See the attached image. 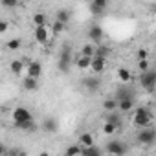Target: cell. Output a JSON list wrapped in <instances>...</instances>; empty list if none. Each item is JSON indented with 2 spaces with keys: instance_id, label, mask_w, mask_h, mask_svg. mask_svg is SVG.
<instances>
[{
  "instance_id": "obj_1",
  "label": "cell",
  "mask_w": 156,
  "mask_h": 156,
  "mask_svg": "<svg viewBox=\"0 0 156 156\" xmlns=\"http://www.w3.org/2000/svg\"><path fill=\"white\" fill-rule=\"evenodd\" d=\"M72 62H73V55H72V48L66 44L62 50H61V53H59V61H57V68L62 72V73H68L70 72V66H72Z\"/></svg>"
},
{
  "instance_id": "obj_2",
  "label": "cell",
  "mask_w": 156,
  "mask_h": 156,
  "mask_svg": "<svg viewBox=\"0 0 156 156\" xmlns=\"http://www.w3.org/2000/svg\"><path fill=\"white\" fill-rule=\"evenodd\" d=\"M136 141L141 143V145H152L156 141V129H152L151 125L147 127H141L138 136H136Z\"/></svg>"
},
{
  "instance_id": "obj_3",
  "label": "cell",
  "mask_w": 156,
  "mask_h": 156,
  "mask_svg": "<svg viewBox=\"0 0 156 156\" xmlns=\"http://www.w3.org/2000/svg\"><path fill=\"white\" fill-rule=\"evenodd\" d=\"M140 85L147 92L154 90V87H156V68H149V70L141 72V75H140Z\"/></svg>"
},
{
  "instance_id": "obj_4",
  "label": "cell",
  "mask_w": 156,
  "mask_h": 156,
  "mask_svg": "<svg viewBox=\"0 0 156 156\" xmlns=\"http://www.w3.org/2000/svg\"><path fill=\"white\" fill-rule=\"evenodd\" d=\"M151 119H152V116H151V112L147 110V108H143V107H140V108H136L134 110V116H132V123L136 125V127H147V125H151Z\"/></svg>"
},
{
  "instance_id": "obj_5",
  "label": "cell",
  "mask_w": 156,
  "mask_h": 156,
  "mask_svg": "<svg viewBox=\"0 0 156 156\" xmlns=\"http://www.w3.org/2000/svg\"><path fill=\"white\" fill-rule=\"evenodd\" d=\"M127 151H129L127 145H125L123 141H119V140H112V141H108V143L105 145V152H108V154L121 156V154H125Z\"/></svg>"
},
{
  "instance_id": "obj_6",
  "label": "cell",
  "mask_w": 156,
  "mask_h": 156,
  "mask_svg": "<svg viewBox=\"0 0 156 156\" xmlns=\"http://www.w3.org/2000/svg\"><path fill=\"white\" fill-rule=\"evenodd\" d=\"M11 116H13V123H22V121L33 119V118H31V112H30L26 107H17Z\"/></svg>"
},
{
  "instance_id": "obj_7",
  "label": "cell",
  "mask_w": 156,
  "mask_h": 156,
  "mask_svg": "<svg viewBox=\"0 0 156 156\" xmlns=\"http://www.w3.org/2000/svg\"><path fill=\"white\" fill-rule=\"evenodd\" d=\"M87 35H88V39H90L92 42H96V44H99V42L103 41V28H101L99 24H92V26L88 28V31H87Z\"/></svg>"
},
{
  "instance_id": "obj_8",
  "label": "cell",
  "mask_w": 156,
  "mask_h": 156,
  "mask_svg": "<svg viewBox=\"0 0 156 156\" xmlns=\"http://www.w3.org/2000/svg\"><path fill=\"white\" fill-rule=\"evenodd\" d=\"M105 66H107V57H99V55H94L92 57V66L90 70L94 73H103L105 72Z\"/></svg>"
},
{
  "instance_id": "obj_9",
  "label": "cell",
  "mask_w": 156,
  "mask_h": 156,
  "mask_svg": "<svg viewBox=\"0 0 156 156\" xmlns=\"http://www.w3.org/2000/svg\"><path fill=\"white\" fill-rule=\"evenodd\" d=\"M35 41L39 44H46L50 41V31L46 26H35Z\"/></svg>"
},
{
  "instance_id": "obj_10",
  "label": "cell",
  "mask_w": 156,
  "mask_h": 156,
  "mask_svg": "<svg viewBox=\"0 0 156 156\" xmlns=\"http://www.w3.org/2000/svg\"><path fill=\"white\" fill-rule=\"evenodd\" d=\"M118 101L119 99H134L136 98V94H134V90L130 88V87H127V85H123V87H119L118 90H116V96H114Z\"/></svg>"
},
{
  "instance_id": "obj_11",
  "label": "cell",
  "mask_w": 156,
  "mask_h": 156,
  "mask_svg": "<svg viewBox=\"0 0 156 156\" xmlns=\"http://www.w3.org/2000/svg\"><path fill=\"white\" fill-rule=\"evenodd\" d=\"M26 72H28V75H31V77H41V73H42V64L39 62V61H30L28 64H26Z\"/></svg>"
},
{
  "instance_id": "obj_12",
  "label": "cell",
  "mask_w": 156,
  "mask_h": 156,
  "mask_svg": "<svg viewBox=\"0 0 156 156\" xmlns=\"http://www.w3.org/2000/svg\"><path fill=\"white\" fill-rule=\"evenodd\" d=\"M83 87L87 90H90V92H96V90H99L101 81L98 79V77H85V79H83Z\"/></svg>"
},
{
  "instance_id": "obj_13",
  "label": "cell",
  "mask_w": 156,
  "mask_h": 156,
  "mask_svg": "<svg viewBox=\"0 0 156 156\" xmlns=\"http://www.w3.org/2000/svg\"><path fill=\"white\" fill-rule=\"evenodd\" d=\"M107 121L114 123L118 129L123 127V118H121V110H112V112H107Z\"/></svg>"
},
{
  "instance_id": "obj_14",
  "label": "cell",
  "mask_w": 156,
  "mask_h": 156,
  "mask_svg": "<svg viewBox=\"0 0 156 156\" xmlns=\"http://www.w3.org/2000/svg\"><path fill=\"white\" fill-rule=\"evenodd\" d=\"M75 66L79 68V70H88V68L92 66V57H88V55H81V53H79V57L75 59Z\"/></svg>"
},
{
  "instance_id": "obj_15",
  "label": "cell",
  "mask_w": 156,
  "mask_h": 156,
  "mask_svg": "<svg viewBox=\"0 0 156 156\" xmlns=\"http://www.w3.org/2000/svg\"><path fill=\"white\" fill-rule=\"evenodd\" d=\"M42 129H44V132H57L59 130V123H57V119L55 118H46L44 121H42Z\"/></svg>"
},
{
  "instance_id": "obj_16",
  "label": "cell",
  "mask_w": 156,
  "mask_h": 156,
  "mask_svg": "<svg viewBox=\"0 0 156 156\" xmlns=\"http://www.w3.org/2000/svg\"><path fill=\"white\" fill-rule=\"evenodd\" d=\"M15 127L19 130H26V132H35L37 130V125L33 119H28V121H22V123H15Z\"/></svg>"
},
{
  "instance_id": "obj_17",
  "label": "cell",
  "mask_w": 156,
  "mask_h": 156,
  "mask_svg": "<svg viewBox=\"0 0 156 156\" xmlns=\"http://www.w3.org/2000/svg\"><path fill=\"white\" fill-rule=\"evenodd\" d=\"M116 75H118V79H119L121 83H129V81L132 79V73H130L125 66H119L118 72H116Z\"/></svg>"
},
{
  "instance_id": "obj_18",
  "label": "cell",
  "mask_w": 156,
  "mask_h": 156,
  "mask_svg": "<svg viewBox=\"0 0 156 156\" xmlns=\"http://www.w3.org/2000/svg\"><path fill=\"white\" fill-rule=\"evenodd\" d=\"M134 108V99H119L118 101V110L121 112H130Z\"/></svg>"
},
{
  "instance_id": "obj_19",
  "label": "cell",
  "mask_w": 156,
  "mask_h": 156,
  "mask_svg": "<svg viewBox=\"0 0 156 156\" xmlns=\"http://www.w3.org/2000/svg\"><path fill=\"white\" fill-rule=\"evenodd\" d=\"M103 110H105V112L118 110V99H116V98H107V99L103 101Z\"/></svg>"
},
{
  "instance_id": "obj_20",
  "label": "cell",
  "mask_w": 156,
  "mask_h": 156,
  "mask_svg": "<svg viewBox=\"0 0 156 156\" xmlns=\"http://www.w3.org/2000/svg\"><path fill=\"white\" fill-rule=\"evenodd\" d=\"M37 87H39L37 77L26 75V79H24V88H26V90H30V92H33V90H37Z\"/></svg>"
},
{
  "instance_id": "obj_21",
  "label": "cell",
  "mask_w": 156,
  "mask_h": 156,
  "mask_svg": "<svg viewBox=\"0 0 156 156\" xmlns=\"http://www.w3.org/2000/svg\"><path fill=\"white\" fill-rule=\"evenodd\" d=\"M77 143H81L83 147H90V145H94V136H92L90 132H85V134H81V136H79Z\"/></svg>"
},
{
  "instance_id": "obj_22",
  "label": "cell",
  "mask_w": 156,
  "mask_h": 156,
  "mask_svg": "<svg viewBox=\"0 0 156 156\" xmlns=\"http://www.w3.org/2000/svg\"><path fill=\"white\" fill-rule=\"evenodd\" d=\"M55 19L61 20V22H64V24H68V20H70V11H68L66 8H61V9H57Z\"/></svg>"
},
{
  "instance_id": "obj_23",
  "label": "cell",
  "mask_w": 156,
  "mask_h": 156,
  "mask_svg": "<svg viewBox=\"0 0 156 156\" xmlns=\"http://www.w3.org/2000/svg\"><path fill=\"white\" fill-rule=\"evenodd\" d=\"M103 151L99 149V147H94V145H90V147H83V154L85 156H99Z\"/></svg>"
},
{
  "instance_id": "obj_24",
  "label": "cell",
  "mask_w": 156,
  "mask_h": 156,
  "mask_svg": "<svg viewBox=\"0 0 156 156\" xmlns=\"http://www.w3.org/2000/svg\"><path fill=\"white\" fill-rule=\"evenodd\" d=\"M64 154L66 156H73V154H83V145L79 143V145H70L66 151H64Z\"/></svg>"
},
{
  "instance_id": "obj_25",
  "label": "cell",
  "mask_w": 156,
  "mask_h": 156,
  "mask_svg": "<svg viewBox=\"0 0 156 156\" xmlns=\"http://www.w3.org/2000/svg\"><path fill=\"white\" fill-rule=\"evenodd\" d=\"M119 129L114 125V123H110V121H105V125H103V132L107 134V136H112V134H116Z\"/></svg>"
},
{
  "instance_id": "obj_26",
  "label": "cell",
  "mask_w": 156,
  "mask_h": 156,
  "mask_svg": "<svg viewBox=\"0 0 156 156\" xmlns=\"http://www.w3.org/2000/svg\"><path fill=\"white\" fill-rule=\"evenodd\" d=\"M33 24H35V26H46V24H48L46 15H44V13H37V15L33 17Z\"/></svg>"
},
{
  "instance_id": "obj_27",
  "label": "cell",
  "mask_w": 156,
  "mask_h": 156,
  "mask_svg": "<svg viewBox=\"0 0 156 156\" xmlns=\"http://www.w3.org/2000/svg\"><path fill=\"white\" fill-rule=\"evenodd\" d=\"M81 55L94 57V55H96V46H94V44H85V46L81 48Z\"/></svg>"
},
{
  "instance_id": "obj_28",
  "label": "cell",
  "mask_w": 156,
  "mask_h": 156,
  "mask_svg": "<svg viewBox=\"0 0 156 156\" xmlns=\"http://www.w3.org/2000/svg\"><path fill=\"white\" fill-rule=\"evenodd\" d=\"M64 22H61V20H57L55 19V22L51 24V31H53V35H59V33H62V30H64Z\"/></svg>"
},
{
  "instance_id": "obj_29",
  "label": "cell",
  "mask_w": 156,
  "mask_h": 156,
  "mask_svg": "<svg viewBox=\"0 0 156 156\" xmlns=\"http://www.w3.org/2000/svg\"><path fill=\"white\" fill-rule=\"evenodd\" d=\"M6 46H8V50H11V51H17V50L22 46V42H20V39H9Z\"/></svg>"
},
{
  "instance_id": "obj_30",
  "label": "cell",
  "mask_w": 156,
  "mask_h": 156,
  "mask_svg": "<svg viewBox=\"0 0 156 156\" xmlns=\"http://www.w3.org/2000/svg\"><path fill=\"white\" fill-rule=\"evenodd\" d=\"M108 53H110V48H108V46H105V44H98V46H96V55L107 57Z\"/></svg>"
},
{
  "instance_id": "obj_31",
  "label": "cell",
  "mask_w": 156,
  "mask_h": 156,
  "mask_svg": "<svg viewBox=\"0 0 156 156\" xmlns=\"http://www.w3.org/2000/svg\"><path fill=\"white\" fill-rule=\"evenodd\" d=\"M22 70H24V62H22V61H19V59H17V61H13V62H11V72H13L15 75H19Z\"/></svg>"
},
{
  "instance_id": "obj_32",
  "label": "cell",
  "mask_w": 156,
  "mask_h": 156,
  "mask_svg": "<svg viewBox=\"0 0 156 156\" xmlns=\"http://www.w3.org/2000/svg\"><path fill=\"white\" fill-rule=\"evenodd\" d=\"M90 13H92L94 17H103V15H105V9H101V8H98L96 4L90 2Z\"/></svg>"
},
{
  "instance_id": "obj_33",
  "label": "cell",
  "mask_w": 156,
  "mask_h": 156,
  "mask_svg": "<svg viewBox=\"0 0 156 156\" xmlns=\"http://www.w3.org/2000/svg\"><path fill=\"white\" fill-rule=\"evenodd\" d=\"M138 68H140V72H145V70L151 68V64H149L147 59H141V61H138Z\"/></svg>"
},
{
  "instance_id": "obj_34",
  "label": "cell",
  "mask_w": 156,
  "mask_h": 156,
  "mask_svg": "<svg viewBox=\"0 0 156 156\" xmlns=\"http://www.w3.org/2000/svg\"><path fill=\"white\" fill-rule=\"evenodd\" d=\"M2 6L4 8H17L19 6V0H2Z\"/></svg>"
},
{
  "instance_id": "obj_35",
  "label": "cell",
  "mask_w": 156,
  "mask_h": 156,
  "mask_svg": "<svg viewBox=\"0 0 156 156\" xmlns=\"http://www.w3.org/2000/svg\"><path fill=\"white\" fill-rule=\"evenodd\" d=\"M92 4H96V6H98V8H101V9H107L108 0H92Z\"/></svg>"
},
{
  "instance_id": "obj_36",
  "label": "cell",
  "mask_w": 156,
  "mask_h": 156,
  "mask_svg": "<svg viewBox=\"0 0 156 156\" xmlns=\"http://www.w3.org/2000/svg\"><path fill=\"white\" fill-rule=\"evenodd\" d=\"M136 53H138V61H141V59H147V55H149V53H147V50H143V48H140Z\"/></svg>"
},
{
  "instance_id": "obj_37",
  "label": "cell",
  "mask_w": 156,
  "mask_h": 156,
  "mask_svg": "<svg viewBox=\"0 0 156 156\" xmlns=\"http://www.w3.org/2000/svg\"><path fill=\"white\" fill-rule=\"evenodd\" d=\"M8 31V22H0V33H6Z\"/></svg>"
}]
</instances>
